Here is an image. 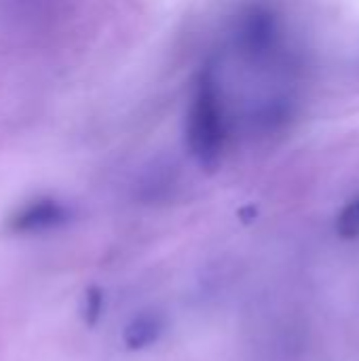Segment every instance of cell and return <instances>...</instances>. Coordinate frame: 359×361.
Wrapping results in <instances>:
<instances>
[{"label":"cell","mask_w":359,"mask_h":361,"mask_svg":"<svg viewBox=\"0 0 359 361\" xmlns=\"http://www.w3.org/2000/svg\"><path fill=\"white\" fill-rule=\"evenodd\" d=\"M188 142L193 154L205 167H214L222 157L226 144V118L212 72H205L197 87L188 118Z\"/></svg>","instance_id":"cell-1"},{"label":"cell","mask_w":359,"mask_h":361,"mask_svg":"<svg viewBox=\"0 0 359 361\" xmlns=\"http://www.w3.org/2000/svg\"><path fill=\"white\" fill-rule=\"evenodd\" d=\"M68 218L70 214L63 205L51 199H40L21 207L8 220V228L13 233H40V231H49V228H57L66 224Z\"/></svg>","instance_id":"cell-2"},{"label":"cell","mask_w":359,"mask_h":361,"mask_svg":"<svg viewBox=\"0 0 359 361\" xmlns=\"http://www.w3.org/2000/svg\"><path fill=\"white\" fill-rule=\"evenodd\" d=\"M277 40V19L267 8H252L241 25V42L250 53H267Z\"/></svg>","instance_id":"cell-3"},{"label":"cell","mask_w":359,"mask_h":361,"mask_svg":"<svg viewBox=\"0 0 359 361\" xmlns=\"http://www.w3.org/2000/svg\"><path fill=\"white\" fill-rule=\"evenodd\" d=\"M163 328H165V322L159 313H142L127 324V328L123 332V341H125L127 349L140 351V349L154 345L161 338Z\"/></svg>","instance_id":"cell-4"},{"label":"cell","mask_w":359,"mask_h":361,"mask_svg":"<svg viewBox=\"0 0 359 361\" xmlns=\"http://www.w3.org/2000/svg\"><path fill=\"white\" fill-rule=\"evenodd\" d=\"M336 235L345 241L359 239V197L349 201L336 218Z\"/></svg>","instance_id":"cell-5"},{"label":"cell","mask_w":359,"mask_h":361,"mask_svg":"<svg viewBox=\"0 0 359 361\" xmlns=\"http://www.w3.org/2000/svg\"><path fill=\"white\" fill-rule=\"evenodd\" d=\"M104 309V294L99 288H89L83 298V319L87 326H95Z\"/></svg>","instance_id":"cell-6"}]
</instances>
